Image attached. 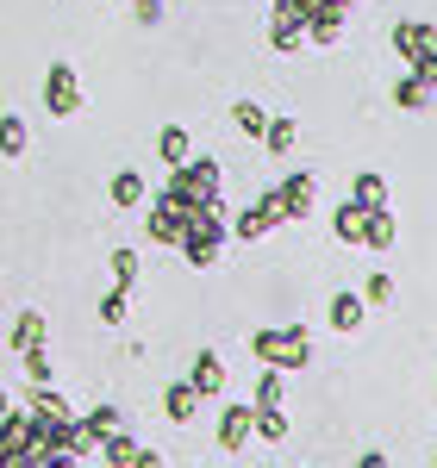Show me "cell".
I'll return each mask as SVG.
<instances>
[{"label":"cell","instance_id":"obj_1","mask_svg":"<svg viewBox=\"0 0 437 468\" xmlns=\"http://www.w3.org/2000/svg\"><path fill=\"white\" fill-rule=\"evenodd\" d=\"M225 238H231V218H225V207H213L207 218H194V225H187V238L176 244V250L187 256V269H213L218 250H225Z\"/></svg>","mask_w":437,"mask_h":468},{"label":"cell","instance_id":"obj_2","mask_svg":"<svg viewBox=\"0 0 437 468\" xmlns=\"http://www.w3.org/2000/svg\"><path fill=\"white\" fill-rule=\"evenodd\" d=\"M163 194L182 200V207H213V200H218V163L187 156L182 169H169V187H163Z\"/></svg>","mask_w":437,"mask_h":468},{"label":"cell","instance_id":"obj_3","mask_svg":"<svg viewBox=\"0 0 437 468\" xmlns=\"http://www.w3.org/2000/svg\"><path fill=\"white\" fill-rule=\"evenodd\" d=\"M275 6L300 13V26H306V44H337V32H344V13H350L357 0H275Z\"/></svg>","mask_w":437,"mask_h":468},{"label":"cell","instance_id":"obj_4","mask_svg":"<svg viewBox=\"0 0 437 468\" xmlns=\"http://www.w3.org/2000/svg\"><path fill=\"white\" fill-rule=\"evenodd\" d=\"M44 112H50V119H75V112H81L75 63H50V69H44Z\"/></svg>","mask_w":437,"mask_h":468},{"label":"cell","instance_id":"obj_5","mask_svg":"<svg viewBox=\"0 0 437 468\" xmlns=\"http://www.w3.org/2000/svg\"><path fill=\"white\" fill-rule=\"evenodd\" d=\"M269 200H275V213H282V218H306V213H313V176H300V169H293Z\"/></svg>","mask_w":437,"mask_h":468},{"label":"cell","instance_id":"obj_6","mask_svg":"<svg viewBox=\"0 0 437 468\" xmlns=\"http://www.w3.org/2000/svg\"><path fill=\"white\" fill-rule=\"evenodd\" d=\"M432 44H437V26H432V19H400V26H394V50H400L406 63H419Z\"/></svg>","mask_w":437,"mask_h":468},{"label":"cell","instance_id":"obj_7","mask_svg":"<svg viewBox=\"0 0 437 468\" xmlns=\"http://www.w3.org/2000/svg\"><path fill=\"white\" fill-rule=\"evenodd\" d=\"M187 388H194L200 399L225 388V362H218V350H200V356H194V368H187Z\"/></svg>","mask_w":437,"mask_h":468},{"label":"cell","instance_id":"obj_8","mask_svg":"<svg viewBox=\"0 0 437 468\" xmlns=\"http://www.w3.org/2000/svg\"><path fill=\"white\" fill-rule=\"evenodd\" d=\"M394 238H400L394 213H388V207H368V213H363V244H368V250H394Z\"/></svg>","mask_w":437,"mask_h":468},{"label":"cell","instance_id":"obj_9","mask_svg":"<svg viewBox=\"0 0 437 468\" xmlns=\"http://www.w3.org/2000/svg\"><path fill=\"white\" fill-rule=\"evenodd\" d=\"M250 443V406H225V419H218V450H244Z\"/></svg>","mask_w":437,"mask_h":468},{"label":"cell","instance_id":"obj_10","mask_svg":"<svg viewBox=\"0 0 437 468\" xmlns=\"http://www.w3.org/2000/svg\"><path fill=\"white\" fill-rule=\"evenodd\" d=\"M194 412H200V394H194L187 381H169V388H163V419H169V425H187Z\"/></svg>","mask_w":437,"mask_h":468},{"label":"cell","instance_id":"obj_11","mask_svg":"<svg viewBox=\"0 0 437 468\" xmlns=\"http://www.w3.org/2000/svg\"><path fill=\"white\" fill-rule=\"evenodd\" d=\"M119 425H125V412H119V406H94V412L81 419V450H101V437L119 431Z\"/></svg>","mask_w":437,"mask_h":468},{"label":"cell","instance_id":"obj_12","mask_svg":"<svg viewBox=\"0 0 437 468\" xmlns=\"http://www.w3.org/2000/svg\"><path fill=\"white\" fill-rule=\"evenodd\" d=\"M269 44H275V50H300V44H306V26H300V13L275 6V19H269Z\"/></svg>","mask_w":437,"mask_h":468},{"label":"cell","instance_id":"obj_13","mask_svg":"<svg viewBox=\"0 0 437 468\" xmlns=\"http://www.w3.org/2000/svg\"><path fill=\"white\" fill-rule=\"evenodd\" d=\"M275 225H282V213H275V200H256L250 213H238V225H231V231H238V238H269Z\"/></svg>","mask_w":437,"mask_h":468},{"label":"cell","instance_id":"obj_14","mask_svg":"<svg viewBox=\"0 0 437 468\" xmlns=\"http://www.w3.org/2000/svg\"><path fill=\"white\" fill-rule=\"evenodd\" d=\"M350 200H357V207H388V176H381V169H357Z\"/></svg>","mask_w":437,"mask_h":468},{"label":"cell","instance_id":"obj_15","mask_svg":"<svg viewBox=\"0 0 437 468\" xmlns=\"http://www.w3.org/2000/svg\"><path fill=\"white\" fill-rule=\"evenodd\" d=\"M250 437L282 443V437H288V406H250Z\"/></svg>","mask_w":437,"mask_h":468},{"label":"cell","instance_id":"obj_16","mask_svg":"<svg viewBox=\"0 0 437 468\" xmlns=\"http://www.w3.org/2000/svg\"><path fill=\"white\" fill-rule=\"evenodd\" d=\"M107 194H112V207H125V213H132V207H144V176H138V169H119Z\"/></svg>","mask_w":437,"mask_h":468},{"label":"cell","instance_id":"obj_17","mask_svg":"<svg viewBox=\"0 0 437 468\" xmlns=\"http://www.w3.org/2000/svg\"><path fill=\"white\" fill-rule=\"evenodd\" d=\"M363 324V293H331V331H357Z\"/></svg>","mask_w":437,"mask_h":468},{"label":"cell","instance_id":"obj_18","mask_svg":"<svg viewBox=\"0 0 437 468\" xmlns=\"http://www.w3.org/2000/svg\"><path fill=\"white\" fill-rule=\"evenodd\" d=\"M44 337H50L44 313H19V319H13V350H37Z\"/></svg>","mask_w":437,"mask_h":468},{"label":"cell","instance_id":"obj_19","mask_svg":"<svg viewBox=\"0 0 437 468\" xmlns=\"http://www.w3.org/2000/svg\"><path fill=\"white\" fill-rule=\"evenodd\" d=\"M101 450H107V463H112V468H132V463H138V437L125 431V425L101 437Z\"/></svg>","mask_w":437,"mask_h":468},{"label":"cell","instance_id":"obj_20","mask_svg":"<svg viewBox=\"0 0 437 468\" xmlns=\"http://www.w3.org/2000/svg\"><path fill=\"white\" fill-rule=\"evenodd\" d=\"M156 156H163L169 169H182V163H187V132H182V125H163V132H156Z\"/></svg>","mask_w":437,"mask_h":468},{"label":"cell","instance_id":"obj_21","mask_svg":"<svg viewBox=\"0 0 437 468\" xmlns=\"http://www.w3.org/2000/svg\"><path fill=\"white\" fill-rule=\"evenodd\" d=\"M363 213H368V207H357V200H344V207H337V218H331V231H337L344 244H363Z\"/></svg>","mask_w":437,"mask_h":468},{"label":"cell","instance_id":"obj_22","mask_svg":"<svg viewBox=\"0 0 437 468\" xmlns=\"http://www.w3.org/2000/svg\"><path fill=\"white\" fill-rule=\"evenodd\" d=\"M394 107L425 112V107H432V88H425V81H412V75H400V81H394Z\"/></svg>","mask_w":437,"mask_h":468},{"label":"cell","instance_id":"obj_23","mask_svg":"<svg viewBox=\"0 0 437 468\" xmlns=\"http://www.w3.org/2000/svg\"><path fill=\"white\" fill-rule=\"evenodd\" d=\"M250 350L262 362H269V368H282V356H288V331H256L250 337Z\"/></svg>","mask_w":437,"mask_h":468},{"label":"cell","instance_id":"obj_24","mask_svg":"<svg viewBox=\"0 0 437 468\" xmlns=\"http://www.w3.org/2000/svg\"><path fill=\"white\" fill-rule=\"evenodd\" d=\"M293 138H300V125H293V119H269V125H262V144L275 150V156H288Z\"/></svg>","mask_w":437,"mask_h":468},{"label":"cell","instance_id":"obj_25","mask_svg":"<svg viewBox=\"0 0 437 468\" xmlns=\"http://www.w3.org/2000/svg\"><path fill=\"white\" fill-rule=\"evenodd\" d=\"M112 288L119 293L138 288V250H112Z\"/></svg>","mask_w":437,"mask_h":468},{"label":"cell","instance_id":"obj_26","mask_svg":"<svg viewBox=\"0 0 437 468\" xmlns=\"http://www.w3.org/2000/svg\"><path fill=\"white\" fill-rule=\"evenodd\" d=\"M231 119H238V132H244V138H262V125H269V112L256 107V101H238Z\"/></svg>","mask_w":437,"mask_h":468},{"label":"cell","instance_id":"obj_27","mask_svg":"<svg viewBox=\"0 0 437 468\" xmlns=\"http://www.w3.org/2000/svg\"><path fill=\"white\" fill-rule=\"evenodd\" d=\"M19 362H26V381H32V388H50L57 368H50V356H44V344H37V350H19Z\"/></svg>","mask_w":437,"mask_h":468},{"label":"cell","instance_id":"obj_28","mask_svg":"<svg viewBox=\"0 0 437 468\" xmlns=\"http://www.w3.org/2000/svg\"><path fill=\"white\" fill-rule=\"evenodd\" d=\"M0 150H6V156H26V119H19V112L0 119Z\"/></svg>","mask_w":437,"mask_h":468},{"label":"cell","instance_id":"obj_29","mask_svg":"<svg viewBox=\"0 0 437 468\" xmlns=\"http://www.w3.org/2000/svg\"><path fill=\"white\" fill-rule=\"evenodd\" d=\"M306 362H313V337L300 324H288V356H282V368H306Z\"/></svg>","mask_w":437,"mask_h":468},{"label":"cell","instance_id":"obj_30","mask_svg":"<svg viewBox=\"0 0 437 468\" xmlns=\"http://www.w3.org/2000/svg\"><path fill=\"white\" fill-rule=\"evenodd\" d=\"M363 300H368V306H388V300H394V282H388V269H375V275L363 282Z\"/></svg>","mask_w":437,"mask_h":468},{"label":"cell","instance_id":"obj_31","mask_svg":"<svg viewBox=\"0 0 437 468\" xmlns=\"http://www.w3.org/2000/svg\"><path fill=\"white\" fill-rule=\"evenodd\" d=\"M256 406H282V368H262V381H256Z\"/></svg>","mask_w":437,"mask_h":468},{"label":"cell","instance_id":"obj_32","mask_svg":"<svg viewBox=\"0 0 437 468\" xmlns=\"http://www.w3.org/2000/svg\"><path fill=\"white\" fill-rule=\"evenodd\" d=\"M125 313H132V293H119V288H112L107 300H101V324H119Z\"/></svg>","mask_w":437,"mask_h":468},{"label":"cell","instance_id":"obj_33","mask_svg":"<svg viewBox=\"0 0 437 468\" xmlns=\"http://www.w3.org/2000/svg\"><path fill=\"white\" fill-rule=\"evenodd\" d=\"M412 81H425V88H437V44L425 50V57H419V63H412Z\"/></svg>","mask_w":437,"mask_h":468},{"label":"cell","instance_id":"obj_34","mask_svg":"<svg viewBox=\"0 0 437 468\" xmlns=\"http://www.w3.org/2000/svg\"><path fill=\"white\" fill-rule=\"evenodd\" d=\"M132 6H138V19H144V26H156V19H163V0H132Z\"/></svg>","mask_w":437,"mask_h":468},{"label":"cell","instance_id":"obj_35","mask_svg":"<svg viewBox=\"0 0 437 468\" xmlns=\"http://www.w3.org/2000/svg\"><path fill=\"white\" fill-rule=\"evenodd\" d=\"M132 468H169V456H156V450H144V443H138V463Z\"/></svg>","mask_w":437,"mask_h":468},{"label":"cell","instance_id":"obj_36","mask_svg":"<svg viewBox=\"0 0 437 468\" xmlns=\"http://www.w3.org/2000/svg\"><path fill=\"white\" fill-rule=\"evenodd\" d=\"M357 468H388V456H381V450H363V456H357Z\"/></svg>","mask_w":437,"mask_h":468},{"label":"cell","instance_id":"obj_37","mask_svg":"<svg viewBox=\"0 0 437 468\" xmlns=\"http://www.w3.org/2000/svg\"><path fill=\"white\" fill-rule=\"evenodd\" d=\"M6 412H13V399H6V388H0V419H6Z\"/></svg>","mask_w":437,"mask_h":468},{"label":"cell","instance_id":"obj_38","mask_svg":"<svg viewBox=\"0 0 437 468\" xmlns=\"http://www.w3.org/2000/svg\"><path fill=\"white\" fill-rule=\"evenodd\" d=\"M432 468H437V463H432Z\"/></svg>","mask_w":437,"mask_h":468}]
</instances>
